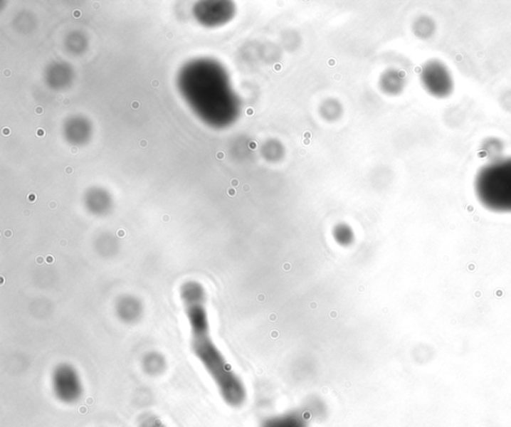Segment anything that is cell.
<instances>
[{"label":"cell","instance_id":"obj_1","mask_svg":"<svg viewBox=\"0 0 511 427\" xmlns=\"http://www.w3.org/2000/svg\"><path fill=\"white\" fill-rule=\"evenodd\" d=\"M180 297L184 305L191 332V351L217 386L223 401L232 407L245 404L247 391L210 334L204 288L196 280L181 285Z\"/></svg>","mask_w":511,"mask_h":427},{"label":"cell","instance_id":"obj_2","mask_svg":"<svg viewBox=\"0 0 511 427\" xmlns=\"http://www.w3.org/2000/svg\"><path fill=\"white\" fill-rule=\"evenodd\" d=\"M476 197L483 207L496 213H511V157L498 158L476 174Z\"/></svg>","mask_w":511,"mask_h":427},{"label":"cell","instance_id":"obj_3","mask_svg":"<svg viewBox=\"0 0 511 427\" xmlns=\"http://www.w3.org/2000/svg\"><path fill=\"white\" fill-rule=\"evenodd\" d=\"M51 389L61 404L74 406L84 396V386L80 374L71 364H61L51 374Z\"/></svg>","mask_w":511,"mask_h":427},{"label":"cell","instance_id":"obj_4","mask_svg":"<svg viewBox=\"0 0 511 427\" xmlns=\"http://www.w3.org/2000/svg\"><path fill=\"white\" fill-rule=\"evenodd\" d=\"M426 90L436 98H446L455 89V81L450 69L440 60L426 62L421 74Z\"/></svg>","mask_w":511,"mask_h":427},{"label":"cell","instance_id":"obj_5","mask_svg":"<svg viewBox=\"0 0 511 427\" xmlns=\"http://www.w3.org/2000/svg\"><path fill=\"white\" fill-rule=\"evenodd\" d=\"M143 307L136 297L131 295L119 299L116 305V314L121 322L125 324H135L142 315Z\"/></svg>","mask_w":511,"mask_h":427},{"label":"cell","instance_id":"obj_6","mask_svg":"<svg viewBox=\"0 0 511 427\" xmlns=\"http://www.w3.org/2000/svg\"><path fill=\"white\" fill-rule=\"evenodd\" d=\"M261 427H309V421L305 412L296 409L270 417L263 422Z\"/></svg>","mask_w":511,"mask_h":427},{"label":"cell","instance_id":"obj_7","mask_svg":"<svg viewBox=\"0 0 511 427\" xmlns=\"http://www.w3.org/2000/svg\"><path fill=\"white\" fill-rule=\"evenodd\" d=\"M143 371L150 376H158L165 371L167 362L162 354L158 352H150L143 357L141 362Z\"/></svg>","mask_w":511,"mask_h":427},{"label":"cell","instance_id":"obj_8","mask_svg":"<svg viewBox=\"0 0 511 427\" xmlns=\"http://www.w3.org/2000/svg\"><path fill=\"white\" fill-rule=\"evenodd\" d=\"M332 237L341 247H349L354 241V231L348 225H337L332 231Z\"/></svg>","mask_w":511,"mask_h":427},{"label":"cell","instance_id":"obj_9","mask_svg":"<svg viewBox=\"0 0 511 427\" xmlns=\"http://www.w3.org/2000/svg\"><path fill=\"white\" fill-rule=\"evenodd\" d=\"M137 427H168L162 419L152 412H145L138 417L136 421Z\"/></svg>","mask_w":511,"mask_h":427},{"label":"cell","instance_id":"obj_10","mask_svg":"<svg viewBox=\"0 0 511 427\" xmlns=\"http://www.w3.org/2000/svg\"><path fill=\"white\" fill-rule=\"evenodd\" d=\"M46 135V130L42 128L37 129L36 130V136L37 137H44V136Z\"/></svg>","mask_w":511,"mask_h":427},{"label":"cell","instance_id":"obj_11","mask_svg":"<svg viewBox=\"0 0 511 427\" xmlns=\"http://www.w3.org/2000/svg\"><path fill=\"white\" fill-rule=\"evenodd\" d=\"M131 106H132V109H134V110H137V109H139V107H140V103H139L138 101H133L132 104H131Z\"/></svg>","mask_w":511,"mask_h":427},{"label":"cell","instance_id":"obj_12","mask_svg":"<svg viewBox=\"0 0 511 427\" xmlns=\"http://www.w3.org/2000/svg\"><path fill=\"white\" fill-rule=\"evenodd\" d=\"M11 131L9 128H4L2 129V134H4V136H9L11 135Z\"/></svg>","mask_w":511,"mask_h":427},{"label":"cell","instance_id":"obj_13","mask_svg":"<svg viewBox=\"0 0 511 427\" xmlns=\"http://www.w3.org/2000/svg\"><path fill=\"white\" fill-rule=\"evenodd\" d=\"M36 113L37 115H41V114L43 113V108L41 106L36 107Z\"/></svg>","mask_w":511,"mask_h":427},{"label":"cell","instance_id":"obj_14","mask_svg":"<svg viewBox=\"0 0 511 427\" xmlns=\"http://www.w3.org/2000/svg\"><path fill=\"white\" fill-rule=\"evenodd\" d=\"M73 16L74 17H75V19H79V17L81 16V11H74Z\"/></svg>","mask_w":511,"mask_h":427},{"label":"cell","instance_id":"obj_15","mask_svg":"<svg viewBox=\"0 0 511 427\" xmlns=\"http://www.w3.org/2000/svg\"><path fill=\"white\" fill-rule=\"evenodd\" d=\"M140 145H141V147H146V146L148 145L147 141H146V140L141 141Z\"/></svg>","mask_w":511,"mask_h":427},{"label":"cell","instance_id":"obj_16","mask_svg":"<svg viewBox=\"0 0 511 427\" xmlns=\"http://www.w3.org/2000/svg\"><path fill=\"white\" fill-rule=\"evenodd\" d=\"M56 99H57V100H58L59 102L64 101V97L62 96V95H57V96H56Z\"/></svg>","mask_w":511,"mask_h":427},{"label":"cell","instance_id":"obj_17","mask_svg":"<svg viewBox=\"0 0 511 427\" xmlns=\"http://www.w3.org/2000/svg\"><path fill=\"white\" fill-rule=\"evenodd\" d=\"M152 85H153L154 87H158V86H159V82H158L157 80H154V81L152 82Z\"/></svg>","mask_w":511,"mask_h":427},{"label":"cell","instance_id":"obj_18","mask_svg":"<svg viewBox=\"0 0 511 427\" xmlns=\"http://www.w3.org/2000/svg\"><path fill=\"white\" fill-rule=\"evenodd\" d=\"M11 71H9H9H7V70L4 71V75H6V76H7V77L11 76Z\"/></svg>","mask_w":511,"mask_h":427},{"label":"cell","instance_id":"obj_19","mask_svg":"<svg viewBox=\"0 0 511 427\" xmlns=\"http://www.w3.org/2000/svg\"><path fill=\"white\" fill-rule=\"evenodd\" d=\"M71 152L77 153V148H76V147L72 148V149H71Z\"/></svg>","mask_w":511,"mask_h":427}]
</instances>
